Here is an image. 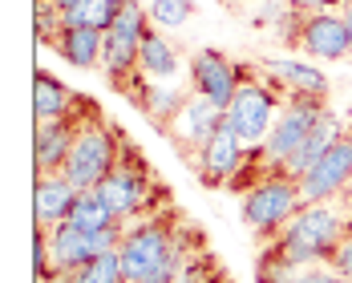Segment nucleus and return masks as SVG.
I'll return each instance as SVG.
<instances>
[{"label": "nucleus", "instance_id": "obj_1", "mask_svg": "<svg viewBox=\"0 0 352 283\" xmlns=\"http://www.w3.org/2000/svg\"><path fill=\"white\" fill-rule=\"evenodd\" d=\"M344 231H349V218L340 211H332L328 203H308L263 247L259 267H300V271L320 267V263H328V255L344 239Z\"/></svg>", "mask_w": 352, "mask_h": 283}, {"label": "nucleus", "instance_id": "obj_2", "mask_svg": "<svg viewBox=\"0 0 352 283\" xmlns=\"http://www.w3.org/2000/svg\"><path fill=\"white\" fill-rule=\"evenodd\" d=\"M300 207H304L300 182H296V178H287V174H267V178H259L255 186H247V190H243L239 218H243V227L255 235V239L272 243L283 227L296 218Z\"/></svg>", "mask_w": 352, "mask_h": 283}, {"label": "nucleus", "instance_id": "obj_3", "mask_svg": "<svg viewBox=\"0 0 352 283\" xmlns=\"http://www.w3.org/2000/svg\"><path fill=\"white\" fill-rule=\"evenodd\" d=\"M118 158H122L118 130L106 126L102 113H98V117H85V122H81V130H77V138H73V150H69V158H65V166H61V174L69 178L77 190H98L102 178L113 174Z\"/></svg>", "mask_w": 352, "mask_h": 283}, {"label": "nucleus", "instance_id": "obj_4", "mask_svg": "<svg viewBox=\"0 0 352 283\" xmlns=\"http://www.w3.org/2000/svg\"><path fill=\"white\" fill-rule=\"evenodd\" d=\"M324 113H328L324 98H312V93H292V98H283L280 117H276L267 142L259 146V162L267 166V174H283L287 158L308 142V134L320 126Z\"/></svg>", "mask_w": 352, "mask_h": 283}, {"label": "nucleus", "instance_id": "obj_5", "mask_svg": "<svg viewBox=\"0 0 352 283\" xmlns=\"http://www.w3.org/2000/svg\"><path fill=\"white\" fill-rule=\"evenodd\" d=\"M150 190H154L150 166L138 158L134 146H122V158H118L113 174H106L102 186H98L102 203L113 211V218H118L122 227H134V223H142L146 214L154 211V207H150Z\"/></svg>", "mask_w": 352, "mask_h": 283}, {"label": "nucleus", "instance_id": "obj_6", "mask_svg": "<svg viewBox=\"0 0 352 283\" xmlns=\"http://www.w3.org/2000/svg\"><path fill=\"white\" fill-rule=\"evenodd\" d=\"M280 109H283L280 89H272L259 77H247L243 85H239V93L231 98V106L223 109V122H227V130L243 142L247 150H255V146L267 142L276 117H280Z\"/></svg>", "mask_w": 352, "mask_h": 283}, {"label": "nucleus", "instance_id": "obj_7", "mask_svg": "<svg viewBox=\"0 0 352 283\" xmlns=\"http://www.w3.org/2000/svg\"><path fill=\"white\" fill-rule=\"evenodd\" d=\"M45 235H49V259H53V280H57V275H73L77 267H85L98 255L113 251L126 231H98L94 235V231H81L73 223H57Z\"/></svg>", "mask_w": 352, "mask_h": 283}, {"label": "nucleus", "instance_id": "obj_8", "mask_svg": "<svg viewBox=\"0 0 352 283\" xmlns=\"http://www.w3.org/2000/svg\"><path fill=\"white\" fill-rule=\"evenodd\" d=\"M190 93H203V98H211L219 109L231 106V98L239 93V85H243L247 77L243 69L223 53V49H199L195 57H190Z\"/></svg>", "mask_w": 352, "mask_h": 283}, {"label": "nucleus", "instance_id": "obj_9", "mask_svg": "<svg viewBox=\"0 0 352 283\" xmlns=\"http://www.w3.org/2000/svg\"><path fill=\"white\" fill-rule=\"evenodd\" d=\"M349 190H352V134H344L308 174L300 178V194H304V207H308V203L340 199Z\"/></svg>", "mask_w": 352, "mask_h": 283}, {"label": "nucleus", "instance_id": "obj_10", "mask_svg": "<svg viewBox=\"0 0 352 283\" xmlns=\"http://www.w3.org/2000/svg\"><path fill=\"white\" fill-rule=\"evenodd\" d=\"M292 45L304 49L316 61L352 57V36H349V25H344V12H308V16H300V29H296Z\"/></svg>", "mask_w": 352, "mask_h": 283}, {"label": "nucleus", "instance_id": "obj_11", "mask_svg": "<svg viewBox=\"0 0 352 283\" xmlns=\"http://www.w3.org/2000/svg\"><path fill=\"white\" fill-rule=\"evenodd\" d=\"M247 154H251V150H247L243 142L227 130V122H223L219 134L195 154L199 182H203V186H231V182L239 178V170L247 166Z\"/></svg>", "mask_w": 352, "mask_h": 283}, {"label": "nucleus", "instance_id": "obj_12", "mask_svg": "<svg viewBox=\"0 0 352 283\" xmlns=\"http://www.w3.org/2000/svg\"><path fill=\"white\" fill-rule=\"evenodd\" d=\"M219 126H223V109L214 106L211 98H203V93H190L186 106L178 109V117L166 126V134H170V142L182 146L186 154H199V150L219 134Z\"/></svg>", "mask_w": 352, "mask_h": 283}, {"label": "nucleus", "instance_id": "obj_13", "mask_svg": "<svg viewBox=\"0 0 352 283\" xmlns=\"http://www.w3.org/2000/svg\"><path fill=\"white\" fill-rule=\"evenodd\" d=\"M259 73L267 77L272 89H280L283 98L292 93H312V98H328V77L324 69L308 65V61H296V57H263Z\"/></svg>", "mask_w": 352, "mask_h": 283}, {"label": "nucleus", "instance_id": "obj_14", "mask_svg": "<svg viewBox=\"0 0 352 283\" xmlns=\"http://www.w3.org/2000/svg\"><path fill=\"white\" fill-rule=\"evenodd\" d=\"M77 186H73L69 178L61 174H36V186H33V218L41 231H49V227H57V223H65L73 211V203H77Z\"/></svg>", "mask_w": 352, "mask_h": 283}, {"label": "nucleus", "instance_id": "obj_15", "mask_svg": "<svg viewBox=\"0 0 352 283\" xmlns=\"http://www.w3.org/2000/svg\"><path fill=\"white\" fill-rule=\"evenodd\" d=\"M126 93L138 102L142 113H146L158 130H166L178 117V109L186 106V98H190V93H186L182 85H175V81H146V85H130Z\"/></svg>", "mask_w": 352, "mask_h": 283}, {"label": "nucleus", "instance_id": "obj_16", "mask_svg": "<svg viewBox=\"0 0 352 283\" xmlns=\"http://www.w3.org/2000/svg\"><path fill=\"white\" fill-rule=\"evenodd\" d=\"M340 138H344V122L336 117V109H328V113L320 117V126L312 130V134H308V142H304V146H300V150L287 158L283 174L300 182V178L308 174V170H312V166H316L320 158H324V154H328V150H332V146H336Z\"/></svg>", "mask_w": 352, "mask_h": 283}, {"label": "nucleus", "instance_id": "obj_17", "mask_svg": "<svg viewBox=\"0 0 352 283\" xmlns=\"http://www.w3.org/2000/svg\"><path fill=\"white\" fill-rule=\"evenodd\" d=\"M102 45H106V33H98V29H61V33L49 41V49L61 61H69L73 69L102 65Z\"/></svg>", "mask_w": 352, "mask_h": 283}, {"label": "nucleus", "instance_id": "obj_18", "mask_svg": "<svg viewBox=\"0 0 352 283\" xmlns=\"http://www.w3.org/2000/svg\"><path fill=\"white\" fill-rule=\"evenodd\" d=\"M73 102H77V93L65 81H57L53 73L36 69V77H33V117L36 122H61V117H69Z\"/></svg>", "mask_w": 352, "mask_h": 283}, {"label": "nucleus", "instance_id": "obj_19", "mask_svg": "<svg viewBox=\"0 0 352 283\" xmlns=\"http://www.w3.org/2000/svg\"><path fill=\"white\" fill-rule=\"evenodd\" d=\"M138 73H142V77H150V81H175V77H178V53H175V45H170L162 33H154V29L142 36Z\"/></svg>", "mask_w": 352, "mask_h": 283}, {"label": "nucleus", "instance_id": "obj_20", "mask_svg": "<svg viewBox=\"0 0 352 283\" xmlns=\"http://www.w3.org/2000/svg\"><path fill=\"white\" fill-rule=\"evenodd\" d=\"M122 12V0H77L69 12H61V29H98L109 33Z\"/></svg>", "mask_w": 352, "mask_h": 283}, {"label": "nucleus", "instance_id": "obj_21", "mask_svg": "<svg viewBox=\"0 0 352 283\" xmlns=\"http://www.w3.org/2000/svg\"><path fill=\"white\" fill-rule=\"evenodd\" d=\"M65 223L81 227V231H94V235H98V231H126V227L113 218V211L102 203V194H98V190H81Z\"/></svg>", "mask_w": 352, "mask_h": 283}, {"label": "nucleus", "instance_id": "obj_22", "mask_svg": "<svg viewBox=\"0 0 352 283\" xmlns=\"http://www.w3.org/2000/svg\"><path fill=\"white\" fill-rule=\"evenodd\" d=\"M49 283H126V267H122V255L113 247L106 255H98L94 263L77 267L73 275H57V280H49Z\"/></svg>", "mask_w": 352, "mask_h": 283}, {"label": "nucleus", "instance_id": "obj_23", "mask_svg": "<svg viewBox=\"0 0 352 283\" xmlns=\"http://www.w3.org/2000/svg\"><path fill=\"white\" fill-rule=\"evenodd\" d=\"M214 280H223V275H219V263H214L207 251H195L182 263V271L175 275V283H214Z\"/></svg>", "mask_w": 352, "mask_h": 283}, {"label": "nucleus", "instance_id": "obj_24", "mask_svg": "<svg viewBox=\"0 0 352 283\" xmlns=\"http://www.w3.org/2000/svg\"><path fill=\"white\" fill-rule=\"evenodd\" d=\"M190 8H195L190 0H158V4H150V21L158 29H178V25H186Z\"/></svg>", "mask_w": 352, "mask_h": 283}, {"label": "nucleus", "instance_id": "obj_25", "mask_svg": "<svg viewBox=\"0 0 352 283\" xmlns=\"http://www.w3.org/2000/svg\"><path fill=\"white\" fill-rule=\"evenodd\" d=\"M33 271H36V283L53 280V259H49V235L36 227L33 235Z\"/></svg>", "mask_w": 352, "mask_h": 283}, {"label": "nucleus", "instance_id": "obj_26", "mask_svg": "<svg viewBox=\"0 0 352 283\" xmlns=\"http://www.w3.org/2000/svg\"><path fill=\"white\" fill-rule=\"evenodd\" d=\"M328 267H332L336 275H344V280L352 283V227L344 231V239L336 243V251L328 255Z\"/></svg>", "mask_w": 352, "mask_h": 283}, {"label": "nucleus", "instance_id": "obj_27", "mask_svg": "<svg viewBox=\"0 0 352 283\" xmlns=\"http://www.w3.org/2000/svg\"><path fill=\"white\" fill-rule=\"evenodd\" d=\"M292 283H349V280H344V275H336L328 263H320V267H304Z\"/></svg>", "mask_w": 352, "mask_h": 283}, {"label": "nucleus", "instance_id": "obj_28", "mask_svg": "<svg viewBox=\"0 0 352 283\" xmlns=\"http://www.w3.org/2000/svg\"><path fill=\"white\" fill-rule=\"evenodd\" d=\"M287 4H292L296 12L308 16V12H332V8H344L349 0H287Z\"/></svg>", "mask_w": 352, "mask_h": 283}, {"label": "nucleus", "instance_id": "obj_29", "mask_svg": "<svg viewBox=\"0 0 352 283\" xmlns=\"http://www.w3.org/2000/svg\"><path fill=\"white\" fill-rule=\"evenodd\" d=\"M340 12H344V25H349V36H352V0L344 4V8H340Z\"/></svg>", "mask_w": 352, "mask_h": 283}, {"label": "nucleus", "instance_id": "obj_30", "mask_svg": "<svg viewBox=\"0 0 352 283\" xmlns=\"http://www.w3.org/2000/svg\"><path fill=\"white\" fill-rule=\"evenodd\" d=\"M53 4H57L61 12H69V8H73V4H77V0H53Z\"/></svg>", "mask_w": 352, "mask_h": 283}, {"label": "nucleus", "instance_id": "obj_31", "mask_svg": "<svg viewBox=\"0 0 352 283\" xmlns=\"http://www.w3.org/2000/svg\"><path fill=\"white\" fill-rule=\"evenodd\" d=\"M227 4H239V8H243V4H251V0H227Z\"/></svg>", "mask_w": 352, "mask_h": 283}, {"label": "nucleus", "instance_id": "obj_32", "mask_svg": "<svg viewBox=\"0 0 352 283\" xmlns=\"http://www.w3.org/2000/svg\"><path fill=\"white\" fill-rule=\"evenodd\" d=\"M214 283H231V280H227V275H223V280H214Z\"/></svg>", "mask_w": 352, "mask_h": 283}, {"label": "nucleus", "instance_id": "obj_33", "mask_svg": "<svg viewBox=\"0 0 352 283\" xmlns=\"http://www.w3.org/2000/svg\"><path fill=\"white\" fill-rule=\"evenodd\" d=\"M150 4H158V0H150Z\"/></svg>", "mask_w": 352, "mask_h": 283}, {"label": "nucleus", "instance_id": "obj_34", "mask_svg": "<svg viewBox=\"0 0 352 283\" xmlns=\"http://www.w3.org/2000/svg\"><path fill=\"white\" fill-rule=\"evenodd\" d=\"M349 227H352V218H349Z\"/></svg>", "mask_w": 352, "mask_h": 283}]
</instances>
